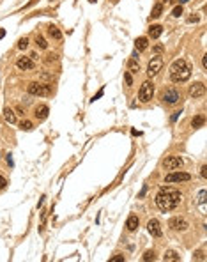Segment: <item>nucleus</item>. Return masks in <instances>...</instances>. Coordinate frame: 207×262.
Wrapping results in <instances>:
<instances>
[{
    "label": "nucleus",
    "instance_id": "obj_32",
    "mask_svg": "<svg viewBox=\"0 0 207 262\" xmlns=\"http://www.w3.org/2000/svg\"><path fill=\"white\" fill-rule=\"evenodd\" d=\"M103 94H105V91H103V89H101V91H99V92H98V94H96V96H94V98H92V99H90V103H94V101H98V99H99V98H101V96H103Z\"/></svg>",
    "mask_w": 207,
    "mask_h": 262
},
{
    "label": "nucleus",
    "instance_id": "obj_39",
    "mask_svg": "<svg viewBox=\"0 0 207 262\" xmlns=\"http://www.w3.org/2000/svg\"><path fill=\"white\" fill-rule=\"evenodd\" d=\"M202 67H204V69H207V55L202 58Z\"/></svg>",
    "mask_w": 207,
    "mask_h": 262
},
{
    "label": "nucleus",
    "instance_id": "obj_28",
    "mask_svg": "<svg viewBox=\"0 0 207 262\" xmlns=\"http://www.w3.org/2000/svg\"><path fill=\"white\" fill-rule=\"evenodd\" d=\"M124 80H126V85H128V87H131V85H133V76H131V73H129V71H126V73H124Z\"/></svg>",
    "mask_w": 207,
    "mask_h": 262
},
{
    "label": "nucleus",
    "instance_id": "obj_4",
    "mask_svg": "<svg viewBox=\"0 0 207 262\" xmlns=\"http://www.w3.org/2000/svg\"><path fill=\"white\" fill-rule=\"evenodd\" d=\"M154 96V83L150 82V80H145L140 87V91H138V99L142 101V103H149L150 99Z\"/></svg>",
    "mask_w": 207,
    "mask_h": 262
},
{
    "label": "nucleus",
    "instance_id": "obj_18",
    "mask_svg": "<svg viewBox=\"0 0 207 262\" xmlns=\"http://www.w3.org/2000/svg\"><path fill=\"white\" fill-rule=\"evenodd\" d=\"M163 260H172V262H177L181 260V257H179L177 252H173V250H166L163 255Z\"/></svg>",
    "mask_w": 207,
    "mask_h": 262
},
{
    "label": "nucleus",
    "instance_id": "obj_34",
    "mask_svg": "<svg viewBox=\"0 0 207 262\" xmlns=\"http://www.w3.org/2000/svg\"><path fill=\"white\" fill-rule=\"evenodd\" d=\"M6 186H7V181H6V177L0 175V190H4Z\"/></svg>",
    "mask_w": 207,
    "mask_h": 262
},
{
    "label": "nucleus",
    "instance_id": "obj_40",
    "mask_svg": "<svg viewBox=\"0 0 207 262\" xmlns=\"http://www.w3.org/2000/svg\"><path fill=\"white\" fill-rule=\"evenodd\" d=\"M138 57H140V51H138V50H135V51H133V58H135V60H138Z\"/></svg>",
    "mask_w": 207,
    "mask_h": 262
},
{
    "label": "nucleus",
    "instance_id": "obj_23",
    "mask_svg": "<svg viewBox=\"0 0 207 262\" xmlns=\"http://www.w3.org/2000/svg\"><path fill=\"white\" fill-rule=\"evenodd\" d=\"M36 44H37V48H41V50H46V48H48V42L44 41L43 35H37V37H36Z\"/></svg>",
    "mask_w": 207,
    "mask_h": 262
},
{
    "label": "nucleus",
    "instance_id": "obj_33",
    "mask_svg": "<svg viewBox=\"0 0 207 262\" xmlns=\"http://www.w3.org/2000/svg\"><path fill=\"white\" fill-rule=\"evenodd\" d=\"M110 260L112 262H121V260H124V255H115V257H112Z\"/></svg>",
    "mask_w": 207,
    "mask_h": 262
},
{
    "label": "nucleus",
    "instance_id": "obj_5",
    "mask_svg": "<svg viewBox=\"0 0 207 262\" xmlns=\"http://www.w3.org/2000/svg\"><path fill=\"white\" fill-rule=\"evenodd\" d=\"M161 67H163V58H161V55H154L149 60V64H147V75H149V76H156L157 73L161 71Z\"/></svg>",
    "mask_w": 207,
    "mask_h": 262
},
{
    "label": "nucleus",
    "instance_id": "obj_20",
    "mask_svg": "<svg viewBox=\"0 0 207 262\" xmlns=\"http://www.w3.org/2000/svg\"><path fill=\"white\" fill-rule=\"evenodd\" d=\"M161 14H163V4H156L152 7V11H150V20H156Z\"/></svg>",
    "mask_w": 207,
    "mask_h": 262
},
{
    "label": "nucleus",
    "instance_id": "obj_17",
    "mask_svg": "<svg viewBox=\"0 0 207 262\" xmlns=\"http://www.w3.org/2000/svg\"><path fill=\"white\" fill-rule=\"evenodd\" d=\"M48 34H50V37H53L55 41H60V39H62V32H60L58 27H55V25H50V27H48Z\"/></svg>",
    "mask_w": 207,
    "mask_h": 262
},
{
    "label": "nucleus",
    "instance_id": "obj_45",
    "mask_svg": "<svg viewBox=\"0 0 207 262\" xmlns=\"http://www.w3.org/2000/svg\"><path fill=\"white\" fill-rule=\"evenodd\" d=\"M117 2H119V0H112V4H117Z\"/></svg>",
    "mask_w": 207,
    "mask_h": 262
},
{
    "label": "nucleus",
    "instance_id": "obj_43",
    "mask_svg": "<svg viewBox=\"0 0 207 262\" xmlns=\"http://www.w3.org/2000/svg\"><path fill=\"white\" fill-rule=\"evenodd\" d=\"M179 2H181L179 6H182V4H186V2H189V0H179Z\"/></svg>",
    "mask_w": 207,
    "mask_h": 262
},
{
    "label": "nucleus",
    "instance_id": "obj_27",
    "mask_svg": "<svg viewBox=\"0 0 207 262\" xmlns=\"http://www.w3.org/2000/svg\"><path fill=\"white\" fill-rule=\"evenodd\" d=\"M27 46H29V39H27V37H22V39L18 41V48H20V50H25Z\"/></svg>",
    "mask_w": 207,
    "mask_h": 262
},
{
    "label": "nucleus",
    "instance_id": "obj_25",
    "mask_svg": "<svg viewBox=\"0 0 207 262\" xmlns=\"http://www.w3.org/2000/svg\"><path fill=\"white\" fill-rule=\"evenodd\" d=\"M205 195H207L205 190H200V193H198V204L202 205V207L205 205Z\"/></svg>",
    "mask_w": 207,
    "mask_h": 262
},
{
    "label": "nucleus",
    "instance_id": "obj_38",
    "mask_svg": "<svg viewBox=\"0 0 207 262\" xmlns=\"http://www.w3.org/2000/svg\"><path fill=\"white\" fill-rule=\"evenodd\" d=\"M181 113H182V112H175V113H173V115H172V122H175V120H177V117L181 115Z\"/></svg>",
    "mask_w": 207,
    "mask_h": 262
},
{
    "label": "nucleus",
    "instance_id": "obj_12",
    "mask_svg": "<svg viewBox=\"0 0 207 262\" xmlns=\"http://www.w3.org/2000/svg\"><path fill=\"white\" fill-rule=\"evenodd\" d=\"M147 230H149V234L152 237H161V236H163V230H161V225H159L157 220H149Z\"/></svg>",
    "mask_w": 207,
    "mask_h": 262
},
{
    "label": "nucleus",
    "instance_id": "obj_35",
    "mask_svg": "<svg viewBox=\"0 0 207 262\" xmlns=\"http://www.w3.org/2000/svg\"><path fill=\"white\" fill-rule=\"evenodd\" d=\"M163 50H165V46H163V44H156V46H154V51H156V53H161Z\"/></svg>",
    "mask_w": 207,
    "mask_h": 262
},
{
    "label": "nucleus",
    "instance_id": "obj_7",
    "mask_svg": "<svg viewBox=\"0 0 207 262\" xmlns=\"http://www.w3.org/2000/svg\"><path fill=\"white\" fill-rule=\"evenodd\" d=\"M161 99H163V101L166 103V105H177V101L181 99V94H179L177 89L170 87V89H166V91L163 92Z\"/></svg>",
    "mask_w": 207,
    "mask_h": 262
},
{
    "label": "nucleus",
    "instance_id": "obj_1",
    "mask_svg": "<svg viewBox=\"0 0 207 262\" xmlns=\"http://www.w3.org/2000/svg\"><path fill=\"white\" fill-rule=\"evenodd\" d=\"M181 200H182L181 191L172 188V186H163L156 195V205L157 209L163 212H170L173 209H177Z\"/></svg>",
    "mask_w": 207,
    "mask_h": 262
},
{
    "label": "nucleus",
    "instance_id": "obj_9",
    "mask_svg": "<svg viewBox=\"0 0 207 262\" xmlns=\"http://www.w3.org/2000/svg\"><path fill=\"white\" fill-rule=\"evenodd\" d=\"M205 96V85L200 83V82H197V83H193L191 87H189V98L191 99H200Z\"/></svg>",
    "mask_w": 207,
    "mask_h": 262
},
{
    "label": "nucleus",
    "instance_id": "obj_19",
    "mask_svg": "<svg viewBox=\"0 0 207 262\" xmlns=\"http://www.w3.org/2000/svg\"><path fill=\"white\" fill-rule=\"evenodd\" d=\"M4 119L7 120L9 124H14L16 122V113H14V110H11V108H6V110H4Z\"/></svg>",
    "mask_w": 207,
    "mask_h": 262
},
{
    "label": "nucleus",
    "instance_id": "obj_8",
    "mask_svg": "<svg viewBox=\"0 0 207 262\" xmlns=\"http://www.w3.org/2000/svg\"><path fill=\"white\" fill-rule=\"evenodd\" d=\"M182 165H184V159H182L181 156H168V158L163 161V167L166 170H170V172H172V170L181 168Z\"/></svg>",
    "mask_w": 207,
    "mask_h": 262
},
{
    "label": "nucleus",
    "instance_id": "obj_13",
    "mask_svg": "<svg viewBox=\"0 0 207 262\" xmlns=\"http://www.w3.org/2000/svg\"><path fill=\"white\" fill-rule=\"evenodd\" d=\"M48 113H50V108L46 105H39L36 108V119L37 120H44L46 117H48Z\"/></svg>",
    "mask_w": 207,
    "mask_h": 262
},
{
    "label": "nucleus",
    "instance_id": "obj_14",
    "mask_svg": "<svg viewBox=\"0 0 207 262\" xmlns=\"http://www.w3.org/2000/svg\"><path fill=\"white\" fill-rule=\"evenodd\" d=\"M138 216H135V214H131L128 218V221H126V228H128L129 232H135L136 228H138Z\"/></svg>",
    "mask_w": 207,
    "mask_h": 262
},
{
    "label": "nucleus",
    "instance_id": "obj_30",
    "mask_svg": "<svg viewBox=\"0 0 207 262\" xmlns=\"http://www.w3.org/2000/svg\"><path fill=\"white\" fill-rule=\"evenodd\" d=\"M55 60H57V55H55V53H48V55H46V62H55Z\"/></svg>",
    "mask_w": 207,
    "mask_h": 262
},
{
    "label": "nucleus",
    "instance_id": "obj_21",
    "mask_svg": "<svg viewBox=\"0 0 207 262\" xmlns=\"http://www.w3.org/2000/svg\"><path fill=\"white\" fill-rule=\"evenodd\" d=\"M204 124H205V117H204V115H197V117H193V120H191V127L198 129V127H202Z\"/></svg>",
    "mask_w": 207,
    "mask_h": 262
},
{
    "label": "nucleus",
    "instance_id": "obj_31",
    "mask_svg": "<svg viewBox=\"0 0 207 262\" xmlns=\"http://www.w3.org/2000/svg\"><path fill=\"white\" fill-rule=\"evenodd\" d=\"M193 259H198V260H204L205 257H204V252H195L193 253Z\"/></svg>",
    "mask_w": 207,
    "mask_h": 262
},
{
    "label": "nucleus",
    "instance_id": "obj_24",
    "mask_svg": "<svg viewBox=\"0 0 207 262\" xmlns=\"http://www.w3.org/2000/svg\"><path fill=\"white\" fill-rule=\"evenodd\" d=\"M182 13H184L182 6H177V7H173V9H172V16H173V18H179Z\"/></svg>",
    "mask_w": 207,
    "mask_h": 262
},
{
    "label": "nucleus",
    "instance_id": "obj_36",
    "mask_svg": "<svg viewBox=\"0 0 207 262\" xmlns=\"http://www.w3.org/2000/svg\"><path fill=\"white\" fill-rule=\"evenodd\" d=\"M200 175L204 177V179L207 177V167H202V168H200Z\"/></svg>",
    "mask_w": 207,
    "mask_h": 262
},
{
    "label": "nucleus",
    "instance_id": "obj_46",
    "mask_svg": "<svg viewBox=\"0 0 207 262\" xmlns=\"http://www.w3.org/2000/svg\"><path fill=\"white\" fill-rule=\"evenodd\" d=\"M163 2H172V0H163Z\"/></svg>",
    "mask_w": 207,
    "mask_h": 262
},
{
    "label": "nucleus",
    "instance_id": "obj_6",
    "mask_svg": "<svg viewBox=\"0 0 207 262\" xmlns=\"http://www.w3.org/2000/svg\"><path fill=\"white\" fill-rule=\"evenodd\" d=\"M189 179H191V175L188 172H173V170L170 174H166V177H165L166 183H186Z\"/></svg>",
    "mask_w": 207,
    "mask_h": 262
},
{
    "label": "nucleus",
    "instance_id": "obj_11",
    "mask_svg": "<svg viewBox=\"0 0 207 262\" xmlns=\"http://www.w3.org/2000/svg\"><path fill=\"white\" fill-rule=\"evenodd\" d=\"M168 227H170L172 230H188V221L184 218H181V216H175V218H172L168 221Z\"/></svg>",
    "mask_w": 207,
    "mask_h": 262
},
{
    "label": "nucleus",
    "instance_id": "obj_22",
    "mask_svg": "<svg viewBox=\"0 0 207 262\" xmlns=\"http://www.w3.org/2000/svg\"><path fill=\"white\" fill-rule=\"evenodd\" d=\"M128 71L129 73H138V71H140V64H138V60L131 58V60L128 62Z\"/></svg>",
    "mask_w": 207,
    "mask_h": 262
},
{
    "label": "nucleus",
    "instance_id": "obj_3",
    "mask_svg": "<svg viewBox=\"0 0 207 262\" xmlns=\"http://www.w3.org/2000/svg\"><path fill=\"white\" fill-rule=\"evenodd\" d=\"M170 76H172V82H173V83H182V82H188V80L191 78V66H189V64H186V66H182L181 69L170 73Z\"/></svg>",
    "mask_w": 207,
    "mask_h": 262
},
{
    "label": "nucleus",
    "instance_id": "obj_16",
    "mask_svg": "<svg viewBox=\"0 0 207 262\" xmlns=\"http://www.w3.org/2000/svg\"><path fill=\"white\" fill-rule=\"evenodd\" d=\"M161 34H163V27H161V25H152V27H149V37L150 39H157V37H161Z\"/></svg>",
    "mask_w": 207,
    "mask_h": 262
},
{
    "label": "nucleus",
    "instance_id": "obj_10",
    "mask_svg": "<svg viewBox=\"0 0 207 262\" xmlns=\"http://www.w3.org/2000/svg\"><path fill=\"white\" fill-rule=\"evenodd\" d=\"M16 67L20 71H32L36 67V64H34V60H32L30 57H20V58L16 60Z\"/></svg>",
    "mask_w": 207,
    "mask_h": 262
},
{
    "label": "nucleus",
    "instance_id": "obj_2",
    "mask_svg": "<svg viewBox=\"0 0 207 262\" xmlns=\"http://www.w3.org/2000/svg\"><path fill=\"white\" fill-rule=\"evenodd\" d=\"M27 92H29L30 96H48V94H51V85L32 82V83H29V87H27Z\"/></svg>",
    "mask_w": 207,
    "mask_h": 262
},
{
    "label": "nucleus",
    "instance_id": "obj_44",
    "mask_svg": "<svg viewBox=\"0 0 207 262\" xmlns=\"http://www.w3.org/2000/svg\"><path fill=\"white\" fill-rule=\"evenodd\" d=\"M89 2H90V4H96V2H98V0H89Z\"/></svg>",
    "mask_w": 207,
    "mask_h": 262
},
{
    "label": "nucleus",
    "instance_id": "obj_37",
    "mask_svg": "<svg viewBox=\"0 0 207 262\" xmlns=\"http://www.w3.org/2000/svg\"><path fill=\"white\" fill-rule=\"evenodd\" d=\"M198 21V16H189L188 18V23H197Z\"/></svg>",
    "mask_w": 207,
    "mask_h": 262
},
{
    "label": "nucleus",
    "instance_id": "obj_29",
    "mask_svg": "<svg viewBox=\"0 0 207 262\" xmlns=\"http://www.w3.org/2000/svg\"><path fill=\"white\" fill-rule=\"evenodd\" d=\"M142 259H143L145 262H147V260H154L156 257H154V252H150V250H149V252H145V253H143Z\"/></svg>",
    "mask_w": 207,
    "mask_h": 262
},
{
    "label": "nucleus",
    "instance_id": "obj_26",
    "mask_svg": "<svg viewBox=\"0 0 207 262\" xmlns=\"http://www.w3.org/2000/svg\"><path fill=\"white\" fill-rule=\"evenodd\" d=\"M20 127H22L23 131H30V129H32V122H30V120H23L22 124H20Z\"/></svg>",
    "mask_w": 207,
    "mask_h": 262
},
{
    "label": "nucleus",
    "instance_id": "obj_15",
    "mask_svg": "<svg viewBox=\"0 0 207 262\" xmlns=\"http://www.w3.org/2000/svg\"><path fill=\"white\" fill-rule=\"evenodd\" d=\"M135 48L138 50V51H143V50H147L149 48V39L147 37H136V41H135Z\"/></svg>",
    "mask_w": 207,
    "mask_h": 262
},
{
    "label": "nucleus",
    "instance_id": "obj_41",
    "mask_svg": "<svg viewBox=\"0 0 207 262\" xmlns=\"http://www.w3.org/2000/svg\"><path fill=\"white\" fill-rule=\"evenodd\" d=\"M16 112L22 113V115H25V113H23V108H22V106H18V108H16Z\"/></svg>",
    "mask_w": 207,
    "mask_h": 262
},
{
    "label": "nucleus",
    "instance_id": "obj_42",
    "mask_svg": "<svg viewBox=\"0 0 207 262\" xmlns=\"http://www.w3.org/2000/svg\"><path fill=\"white\" fill-rule=\"evenodd\" d=\"M4 35H6V30H4V28H0V39H2Z\"/></svg>",
    "mask_w": 207,
    "mask_h": 262
}]
</instances>
